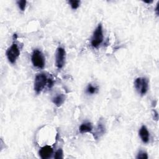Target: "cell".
<instances>
[{"label":"cell","instance_id":"cell-18","mask_svg":"<svg viewBox=\"0 0 159 159\" xmlns=\"http://www.w3.org/2000/svg\"><path fill=\"white\" fill-rule=\"evenodd\" d=\"M158 5H159V2L157 3V7H156V9H155V12H156V14H157V16H158Z\"/></svg>","mask_w":159,"mask_h":159},{"label":"cell","instance_id":"cell-6","mask_svg":"<svg viewBox=\"0 0 159 159\" xmlns=\"http://www.w3.org/2000/svg\"><path fill=\"white\" fill-rule=\"evenodd\" d=\"M66 58V52L63 47L57 48L55 53V65L58 69H61L65 65Z\"/></svg>","mask_w":159,"mask_h":159},{"label":"cell","instance_id":"cell-9","mask_svg":"<svg viewBox=\"0 0 159 159\" xmlns=\"http://www.w3.org/2000/svg\"><path fill=\"white\" fill-rule=\"evenodd\" d=\"M139 135L143 143H148L150 139L149 132L145 125H142L139 130Z\"/></svg>","mask_w":159,"mask_h":159},{"label":"cell","instance_id":"cell-7","mask_svg":"<svg viewBox=\"0 0 159 159\" xmlns=\"http://www.w3.org/2000/svg\"><path fill=\"white\" fill-rule=\"evenodd\" d=\"M53 148L49 145H45L42 147L39 150V155L42 159H47L52 157L53 154Z\"/></svg>","mask_w":159,"mask_h":159},{"label":"cell","instance_id":"cell-5","mask_svg":"<svg viewBox=\"0 0 159 159\" xmlns=\"http://www.w3.org/2000/svg\"><path fill=\"white\" fill-rule=\"evenodd\" d=\"M6 54L9 61L12 64L15 63L20 55V50L17 43L13 42L11 46L7 50Z\"/></svg>","mask_w":159,"mask_h":159},{"label":"cell","instance_id":"cell-14","mask_svg":"<svg viewBox=\"0 0 159 159\" xmlns=\"http://www.w3.org/2000/svg\"><path fill=\"white\" fill-rule=\"evenodd\" d=\"M26 3L27 1L25 0H22V1H17V4L18 5V7H19V9L22 11H24L25 9V6H26Z\"/></svg>","mask_w":159,"mask_h":159},{"label":"cell","instance_id":"cell-4","mask_svg":"<svg viewBox=\"0 0 159 159\" xmlns=\"http://www.w3.org/2000/svg\"><path fill=\"white\" fill-rule=\"evenodd\" d=\"M134 86L140 94L144 95L148 89V80L145 77L137 78L134 81Z\"/></svg>","mask_w":159,"mask_h":159},{"label":"cell","instance_id":"cell-10","mask_svg":"<svg viewBox=\"0 0 159 159\" xmlns=\"http://www.w3.org/2000/svg\"><path fill=\"white\" fill-rule=\"evenodd\" d=\"M65 100V96L63 94H58L52 98L53 103L57 107L61 106Z\"/></svg>","mask_w":159,"mask_h":159},{"label":"cell","instance_id":"cell-15","mask_svg":"<svg viewBox=\"0 0 159 159\" xmlns=\"http://www.w3.org/2000/svg\"><path fill=\"white\" fill-rule=\"evenodd\" d=\"M136 158H141V159H147L148 157V155H147V152L141 150V151L139 152Z\"/></svg>","mask_w":159,"mask_h":159},{"label":"cell","instance_id":"cell-1","mask_svg":"<svg viewBox=\"0 0 159 159\" xmlns=\"http://www.w3.org/2000/svg\"><path fill=\"white\" fill-rule=\"evenodd\" d=\"M48 78L45 73H41L37 74L35 78L34 86V89L35 93L37 94L40 93L45 88V86L48 84Z\"/></svg>","mask_w":159,"mask_h":159},{"label":"cell","instance_id":"cell-19","mask_svg":"<svg viewBox=\"0 0 159 159\" xmlns=\"http://www.w3.org/2000/svg\"><path fill=\"white\" fill-rule=\"evenodd\" d=\"M144 2H146V3H148V4H149V3H152L153 1H144Z\"/></svg>","mask_w":159,"mask_h":159},{"label":"cell","instance_id":"cell-11","mask_svg":"<svg viewBox=\"0 0 159 159\" xmlns=\"http://www.w3.org/2000/svg\"><path fill=\"white\" fill-rule=\"evenodd\" d=\"M93 130V125L91 122H85L81 124L79 127V131L81 134L91 132Z\"/></svg>","mask_w":159,"mask_h":159},{"label":"cell","instance_id":"cell-17","mask_svg":"<svg viewBox=\"0 0 159 159\" xmlns=\"http://www.w3.org/2000/svg\"><path fill=\"white\" fill-rule=\"evenodd\" d=\"M152 112L153 113V119L156 120H158V112L155 111V110H152Z\"/></svg>","mask_w":159,"mask_h":159},{"label":"cell","instance_id":"cell-16","mask_svg":"<svg viewBox=\"0 0 159 159\" xmlns=\"http://www.w3.org/2000/svg\"><path fill=\"white\" fill-rule=\"evenodd\" d=\"M63 150L61 148H59L57 151H56L55 155H54V158L55 159H60V158H63Z\"/></svg>","mask_w":159,"mask_h":159},{"label":"cell","instance_id":"cell-8","mask_svg":"<svg viewBox=\"0 0 159 159\" xmlns=\"http://www.w3.org/2000/svg\"><path fill=\"white\" fill-rule=\"evenodd\" d=\"M105 132H106L105 125L104 124V122L102 121V120H100L96 128L95 132L93 133V137L96 140H98L102 135H103L105 134Z\"/></svg>","mask_w":159,"mask_h":159},{"label":"cell","instance_id":"cell-13","mask_svg":"<svg viewBox=\"0 0 159 159\" xmlns=\"http://www.w3.org/2000/svg\"><path fill=\"white\" fill-rule=\"evenodd\" d=\"M68 2L73 9H76L80 6L81 2L80 1H69Z\"/></svg>","mask_w":159,"mask_h":159},{"label":"cell","instance_id":"cell-3","mask_svg":"<svg viewBox=\"0 0 159 159\" xmlns=\"http://www.w3.org/2000/svg\"><path fill=\"white\" fill-rule=\"evenodd\" d=\"M31 61L33 65L39 68H43L45 66V58L40 50L35 49L32 54Z\"/></svg>","mask_w":159,"mask_h":159},{"label":"cell","instance_id":"cell-2","mask_svg":"<svg viewBox=\"0 0 159 159\" xmlns=\"http://www.w3.org/2000/svg\"><path fill=\"white\" fill-rule=\"evenodd\" d=\"M103 41V32L101 24H99L94 30L91 39V45L93 48H98Z\"/></svg>","mask_w":159,"mask_h":159},{"label":"cell","instance_id":"cell-12","mask_svg":"<svg viewBox=\"0 0 159 159\" xmlns=\"http://www.w3.org/2000/svg\"><path fill=\"white\" fill-rule=\"evenodd\" d=\"M98 90V88L95 86H93L91 84H89L86 88V92L88 94H95Z\"/></svg>","mask_w":159,"mask_h":159}]
</instances>
